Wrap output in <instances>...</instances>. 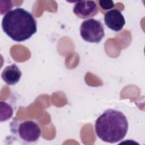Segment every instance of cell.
<instances>
[{
	"label": "cell",
	"mask_w": 145,
	"mask_h": 145,
	"mask_svg": "<svg viewBox=\"0 0 145 145\" xmlns=\"http://www.w3.org/2000/svg\"><path fill=\"white\" fill-rule=\"evenodd\" d=\"M99 6L103 10H109L114 7V3L113 1H99Z\"/></svg>",
	"instance_id": "cell-9"
},
{
	"label": "cell",
	"mask_w": 145,
	"mask_h": 145,
	"mask_svg": "<svg viewBox=\"0 0 145 145\" xmlns=\"http://www.w3.org/2000/svg\"><path fill=\"white\" fill-rule=\"evenodd\" d=\"M1 104L5 108L4 109V112H5V115L3 116V117L1 118V121H5L7 120H8L10 118H11L13 114V110L12 107L7 103L3 102V101H1Z\"/></svg>",
	"instance_id": "cell-8"
},
{
	"label": "cell",
	"mask_w": 145,
	"mask_h": 145,
	"mask_svg": "<svg viewBox=\"0 0 145 145\" xmlns=\"http://www.w3.org/2000/svg\"><path fill=\"white\" fill-rule=\"evenodd\" d=\"M2 27L12 40L22 42L36 33L37 21L30 12L18 7L5 14L2 18Z\"/></svg>",
	"instance_id": "cell-1"
},
{
	"label": "cell",
	"mask_w": 145,
	"mask_h": 145,
	"mask_svg": "<svg viewBox=\"0 0 145 145\" xmlns=\"http://www.w3.org/2000/svg\"><path fill=\"white\" fill-rule=\"evenodd\" d=\"M80 35L87 42L99 43L105 36L103 25L99 20L92 18L86 19L80 25Z\"/></svg>",
	"instance_id": "cell-4"
},
{
	"label": "cell",
	"mask_w": 145,
	"mask_h": 145,
	"mask_svg": "<svg viewBox=\"0 0 145 145\" xmlns=\"http://www.w3.org/2000/svg\"><path fill=\"white\" fill-rule=\"evenodd\" d=\"M74 14L80 19L91 18L98 12L97 3L93 1H81L76 2L73 8Z\"/></svg>",
	"instance_id": "cell-5"
},
{
	"label": "cell",
	"mask_w": 145,
	"mask_h": 145,
	"mask_svg": "<svg viewBox=\"0 0 145 145\" xmlns=\"http://www.w3.org/2000/svg\"><path fill=\"white\" fill-rule=\"evenodd\" d=\"M128 127L125 115L122 112L113 109L104 112L95 123V131L97 137L109 143L122 140L127 133Z\"/></svg>",
	"instance_id": "cell-2"
},
{
	"label": "cell",
	"mask_w": 145,
	"mask_h": 145,
	"mask_svg": "<svg viewBox=\"0 0 145 145\" xmlns=\"http://www.w3.org/2000/svg\"><path fill=\"white\" fill-rule=\"evenodd\" d=\"M104 20L105 25L111 30L118 32L125 24V20L121 11L117 9H112L104 15Z\"/></svg>",
	"instance_id": "cell-6"
},
{
	"label": "cell",
	"mask_w": 145,
	"mask_h": 145,
	"mask_svg": "<svg viewBox=\"0 0 145 145\" xmlns=\"http://www.w3.org/2000/svg\"><path fill=\"white\" fill-rule=\"evenodd\" d=\"M10 130L15 137L26 143L36 142L41 134L40 126L33 120H13L10 124Z\"/></svg>",
	"instance_id": "cell-3"
},
{
	"label": "cell",
	"mask_w": 145,
	"mask_h": 145,
	"mask_svg": "<svg viewBox=\"0 0 145 145\" xmlns=\"http://www.w3.org/2000/svg\"><path fill=\"white\" fill-rule=\"evenodd\" d=\"M22 75V71L18 66L13 63L4 69L2 72L1 77L3 80L8 85H15L19 82Z\"/></svg>",
	"instance_id": "cell-7"
}]
</instances>
